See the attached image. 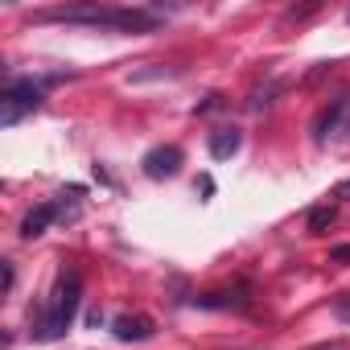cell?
<instances>
[{"instance_id": "obj_3", "label": "cell", "mask_w": 350, "mask_h": 350, "mask_svg": "<svg viewBox=\"0 0 350 350\" xmlns=\"http://www.w3.org/2000/svg\"><path fill=\"white\" fill-rule=\"evenodd\" d=\"M42 99H46L42 83H33V79H13V83L5 87V99H0V124H5V128L21 124L29 111L42 107Z\"/></svg>"}, {"instance_id": "obj_11", "label": "cell", "mask_w": 350, "mask_h": 350, "mask_svg": "<svg viewBox=\"0 0 350 350\" xmlns=\"http://www.w3.org/2000/svg\"><path fill=\"white\" fill-rule=\"evenodd\" d=\"M329 260H334V264H350V243H338V247L329 252Z\"/></svg>"}, {"instance_id": "obj_5", "label": "cell", "mask_w": 350, "mask_h": 350, "mask_svg": "<svg viewBox=\"0 0 350 350\" xmlns=\"http://www.w3.org/2000/svg\"><path fill=\"white\" fill-rule=\"evenodd\" d=\"M144 178H152V182H165V178H173L182 165H186V152L178 148V144H157V148H148L144 152Z\"/></svg>"}, {"instance_id": "obj_8", "label": "cell", "mask_w": 350, "mask_h": 350, "mask_svg": "<svg viewBox=\"0 0 350 350\" xmlns=\"http://www.w3.org/2000/svg\"><path fill=\"white\" fill-rule=\"evenodd\" d=\"M239 144H243V132H239V128H219V132L211 136V157H215V161H227V157L239 152Z\"/></svg>"}, {"instance_id": "obj_4", "label": "cell", "mask_w": 350, "mask_h": 350, "mask_svg": "<svg viewBox=\"0 0 350 350\" xmlns=\"http://www.w3.org/2000/svg\"><path fill=\"white\" fill-rule=\"evenodd\" d=\"M350 132V91H342L338 99H329L317 120H313V140L317 144H329V140H342Z\"/></svg>"}, {"instance_id": "obj_2", "label": "cell", "mask_w": 350, "mask_h": 350, "mask_svg": "<svg viewBox=\"0 0 350 350\" xmlns=\"http://www.w3.org/2000/svg\"><path fill=\"white\" fill-rule=\"evenodd\" d=\"M79 301H83L79 272H62V276H58V288H54V297H50V309L42 313L33 338H38V342H58V338L70 329V321H75V313H79Z\"/></svg>"}, {"instance_id": "obj_7", "label": "cell", "mask_w": 350, "mask_h": 350, "mask_svg": "<svg viewBox=\"0 0 350 350\" xmlns=\"http://www.w3.org/2000/svg\"><path fill=\"white\" fill-rule=\"evenodd\" d=\"M111 329H116V338L120 342H144V338H152V321L148 317H140V313H124V317H116L111 321Z\"/></svg>"}, {"instance_id": "obj_9", "label": "cell", "mask_w": 350, "mask_h": 350, "mask_svg": "<svg viewBox=\"0 0 350 350\" xmlns=\"http://www.w3.org/2000/svg\"><path fill=\"white\" fill-rule=\"evenodd\" d=\"M334 215H338L334 206H317V211H309V231H313V235H321V231L334 223Z\"/></svg>"}, {"instance_id": "obj_6", "label": "cell", "mask_w": 350, "mask_h": 350, "mask_svg": "<svg viewBox=\"0 0 350 350\" xmlns=\"http://www.w3.org/2000/svg\"><path fill=\"white\" fill-rule=\"evenodd\" d=\"M58 215H62L58 202H42V206H33V211L21 219V239H38V235H46V227H50Z\"/></svg>"}, {"instance_id": "obj_10", "label": "cell", "mask_w": 350, "mask_h": 350, "mask_svg": "<svg viewBox=\"0 0 350 350\" xmlns=\"http://www.w3.org/2000/svg\"><path fill=\"white\" fill-rule=\"evenodd\" d=\"M334 317H338V321H346V325H350V293H342V297H338V301H334Z\"/></svg>"}, {"instance_id": "obj_12", "label": "cell", "mask_w": 350, "mask_h": 350, "mask_svg": "<svg viewBox=\"0 0 350 350\" xmlns=\"http://www.w3.org/2000/svg\"><path fill=\"white\" fill-rule=\"evenodd\" d=\"M334 198H350V182H338V190H334Z\"/></svg>"}, {"instance_id": "obj_1", "label": "cell", "mask_w": 350, "mask_h": 350, "mask_svg": "<svg viewBox=\"0 0 350 350\" xmlns=\"http://www.w3.org/2000/svg\"><path fill=\"white\" fill-rule=\"evenodd\" d=\"M62 25H91V29H116V33H148L157 29V17L148 9H116V5H83V9H58L46 13Z\"/></svg>"}]
</instances>
